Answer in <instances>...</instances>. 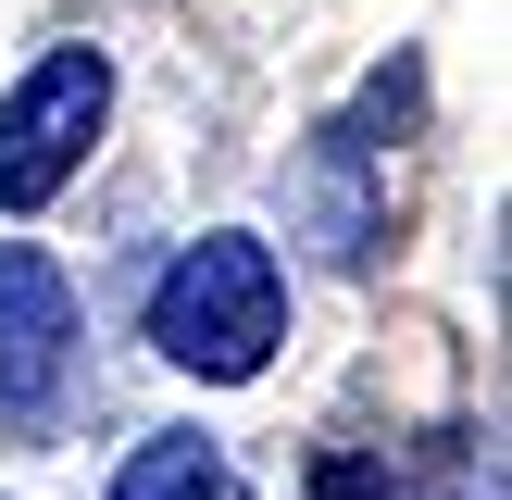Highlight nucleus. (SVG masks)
<instances>
[{"instance_id": "nucleus-6", "label": "nucleus", "mask_w": 512, "mask_h": 500, "mask_svg": "<svg viewBox=\"0 0 512 500\" xmlns=\"http://www.w3.org/2000/svg\"><path fill=\"white\" fill-rule=\"evenodd\" d=\"M300 500H388V450H313Z\"/></svg>"}, {"instance_id": "nucleus-5", "label": "nucleus", "mask_w": 512, "mask_h": 500, "mask_svg": "<svg viewBox=\"0 0 512 500\" xmlns=\"http://www.w3.org/2000/svg\"><path fill=\"white\" fill-rule=\"evenodd\" d=\"M350 163H363V138H325V163H313V238L338 250V263H363L375 250V200H363Z\"/></svg>"}, {"instance_id": "nucleus-1", "label": "nucleus", "mask_w": 512, "mask_h": 500, "mask_svg": "<svg viewBox=\"0 0 512 500\" xmlns=\"http://www.w3.org/2000/svg\"><path fill=\"white\" fill-rule=\"evenodd\" d=\"M275 338H288V263H275L250 225H213V238H188L163 263V288H150V350H163L175 375L238 388V375L275 363Z\"/></svg>"}, {"instance_id": "nucleus-3", "label": "nucleus", "mask_w": 512, "mask_h": 500, "mask_svg": "<svg viewBox=\"0 0 512 500\" xmlns=\"http://www.w3.org/2000/svg\"><path fill=\"white\" fill-rule=\"evenodd\" d=\"M63 375H75V288L50 250H0V425L13 438H50L63 413Z\"/></svg>"}, {"instance_id": "nucleus-4", "label": "nucleus", "mask_w": 512, "mask_h": 500, "mask_svg": "<svg viewBox=\"0 0 512 500\" xmlns=\"http://www.w3.org/2000/svg\"><path fill=\"white\" fill-rule=\"evenodd\" d=\"M113 500H250V488L225 475V450H213V438H150L138 463L113 475Z\"/></svg>"}, {"instance_id": "nucleus-2", "label": "nucleus", "mask_w": 512, "mask_h": 500, "mask_svg": "<svg viewBox=\"0 0 512 500\" xmlns=\"http://www.w3.org/2000/svg\"><path fill=\"white\" fill-rule=\"evenodd\" d=\"M100 113H113V63H100V50H50V63L0 100V213H38V200L88 163Z\"/></svg>"}]
</instances>
